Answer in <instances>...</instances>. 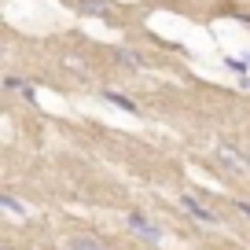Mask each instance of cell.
I'll use <instances>...</instances> for the list:
<instances>
[{"label":"cell","mask_w":250,"mask_h":250,"mask_svg":"<svg viewBox=\"0 0 250 250\" xmlns=\"http://www.w3.org/2000/svg\"><path fill=\"white\" fill-rule=\"evenodd\" d=\"M217 158H221V166H225V169H235V173H243V169L250 166V155H243V151L235 147V144H228V140L217 147Z\"/></svg>","instance_id":"1"},{"label":"cell","mask_w":250,"mask_h":250,"mask_svg":"<svg viewBox=\"0 0 250 250\" xmlns=\"http://www.w3.org/2000/svg\"><path fill=\"white\" fill-rule=\"evenodd\" d=\"M129 228H133L136 235H140V239H151V243H162V228L158 225H151L147 217H144V213H129Z\"/></svg>","instance_id":"2"},{"label":"cell","mask_w":250,"mask_h":250,"mask_svg":"<svg viewBox=\"0 0 250 250\" xmlns=\"http://www.w3.org/2000/svg\"><path fill=\"white\" fill-rule=\"evenodd\" d=\"M180 206H184V210L191 213V217H195L199 225H217V213H213V210H206V206L199 203L195 195H180Z\"/></svg>","instance_id":"3"},{"label":"cell","mask_w":250,"mask_h":250,"mask_svg":"<svg viewBox=\"0 0 250 250\" xmlns=\"http://www.w3.org/2000/svg\"><path fill=\"white\" fill-rule=\"evenodd\" d=\"M114 59L122 62V66H129V70H144V66H147V59H144L136 48H129V44H118L114 48Z\"/></svg>","instance_id":"4"},{"label":"cell","mask_w":250,"mask_h":250,"mask_svg":"<svg viewBox=\"0 0 250 250\" xmlns=\"http://www.w3.org/2000/svg\"><path fill=\"white\" fill-rule=\"evenodd\" d=\"M78 8L92 19H110L114 15V0H78Z\"/></svg>","instance_id":"5"},{"label":"cell","mask_w":250,"mask_h":250,"mask_svg":"<svg viewBox=\"0 0 250 250\" xmlns=\"http://www.w3.org/2000/svg\"><path fill=\"white\" fill-rule=\"evenodd\" d=\"M103 100H107V103H114V107H122V110H129V114H140V107H136V103L129 100V96L114 92V88H107V92H103Z\"/></svg>","instance_id":"6"},{"label":"cell","mask_w":250,"mask_h":250,"mask_svg":"<svg viewBox=\"0 0 250 250\" xmlns=\"http://www.w3.org/2000/svg\"><path fill=\"white\" fill-rule=\"evenodd\" d=\"M70 250H107L96 235H88V232H81V235H74L70 239Z\"/></svg>","instance_id":"7"},{"label":"cell","mask_w":250,"mask_h":250,"mask_svg":"<svg viewBox=\"0 0 250 250\" xmlns=\"http://www.w3.org/2000/svg\"><path fill=\"white\" fill-rule=\"evenodd\" d=\"M4 88H11V92H22L26 100H37V92H33V85H26V81H19V78H4Z\"/></svg>","instance_id":"8"},{"label":"cell","mask_w":250,"mask_h":250,"mask_svg":"<svg viewBox=\"0 0 250 250\" xmlns=\"http://www.w3.org/2000/svg\"><path fill=\"white\" fill-rule=\"evenodd\" d=\"M0 206H4V210H8V213H15V217H22V213H26V206L19 203L15 195H0Z\"/></svg>","instance_id":"9"},{"label":"cell","mask_w":250,"mask_h":250,"mask_svg":"<svg viewBox=\"0 0 250 250\" xmlns=\"http://www.w3.org/2000/svg\"><path fill=\"white\" fill-rule=\"evenodd\" d=\"M225 62H228V66H232V70H235V74H243V78H247V62H239V59H232V55H228V59H225Z\"/></svg>","instance_id":"10"},{"label":"cell","mask_w":250,"mask_h":250,"mask_svg":"<svg viewBox=\"0 0 250 250\" xmlns=\"http://www.w3.org/2000/svg\"><path fill=\"white\" fill-rule=\"evenodd\" d=\"M235 210H239V213H247V217H250V203H235Z\"/></svg>","instance_id":"11"},{"label":"cell","mask_w":250,"mask_h":250,"mask_svg":"<svg viewBox=\"0 0 250 250\" xmlns=\"http://www.w3.org/2000/svg\"><path fill=\"white\" fill-rule=\"evenodd\" d=\"M243 19H247V22H250V15H243Z\"/></svg>","instance_id":"12"}]
</instances>
